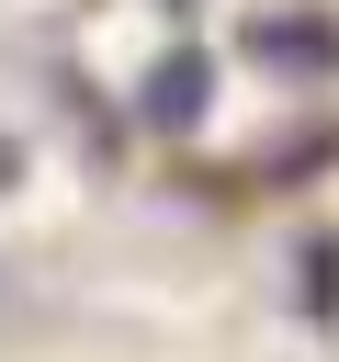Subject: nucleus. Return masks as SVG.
<instances>
[{
    "instance_id": "obj_1",
    "label": "nucleus",
    "mask_w": 339,
    "mask_h": 362,
    "mask_svg": "<svg viewBox=\"0 0 339 362\" xmlns=\"http://www.w3.org/2000/svg\"><path fill=\"white\" fill-rule=\"evenodd\" d=\"M203 102V57H181V68H158V90H147V113L170 124V113H192Z\"/></svg>"
}]
</instances>
